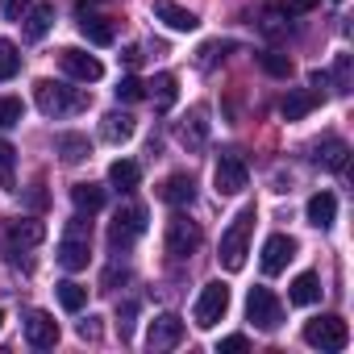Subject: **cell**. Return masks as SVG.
I'll use <instances>...</instances> for the list:
<instances>
[{
	"instance_id": "34",
	"label": "cell",
	"mask_w": 354,
	"mask_h": 354,
	"mask_svg": "<svg viewBox=\"0 0 354 354\" xmlns=\"http://www.w3.org/2000/svg\"><path fill=\"white\" fill-rule=\"evenodd\" d=\"M133 317H138V300H125V304L117 308V333H121V342L133 337Z\"/></svg>"
},
{
	"instance_id": "21",
	"label": "cell",
	"mask_w": 354,
	"mask_h": 354,
	"mask_svg": "<svg viewBox=\"0 0 354 354\" xmlns=\"http://www.w3.org/2000/svg\"><path fill=\"white\" fill-rule=\"evenodd\" d=\"M308 225H317V230H329L333 225V217H337V196L333 192H317L313 201H308Z\"/></svg>"
},
{
	"instance_id": "16",
	"label": "cell",
	"mask_w": 354,
	"mask_h": 354,
	"mask_svg": "<svg viewBox=\"0 0 354 354\" xmlns=\"http://www.w3.org/2000/svg\"><path fill=\"white\" fill-rule=\"evenodd\" d=\"M346 158H350V146L342 138H321L317 150H313V162L321 171H346Z\"/></svg>"
},
{
	"instance_id": "26",
	"label": "cell",
	"mask_w": 354,
	"mask_h": 354,
	"mask_svg": "<svg viewBox=\"0 0 354 354\" xmlns=\"http://www.w3.org/2000/svg\"><path fill=\"white\" fill-rule=\"evenodd\" d=\"M55 146H59L63 162H84V158L92 154V142H88L84 133H59V138H55Z\"/></svg>"
},
{
	"instance_id": "14",
	"label": "cell",
	"mask_w": 354,
	"mask_h": 354,
	"mask_svg": "<svg viewBox=\"0 0 354 354\" xmlns=\"http://www.w3.org/2000/svg\"><path fill=\"white\" fill-rule=\"evenodd\" d=\"M292 259H296V242L288 234H271L263 242V275H279Z\"/></svg>"
},
{
	"instance_id": "12",
	"label": "cell",
	"mask_w": 354,
	"mask_h": 354,
	"mask_svg": "<svg viewBox=\"0 0 354 354\" xmlns=\"http://www.w3.org/2000/svg\"><path fill=\"white\" fill-rule=\"evenodd\" d=\"M158 201L162 205H171V209H184V205H192L196 201V180L188 171H175V175H167V180L158 184Z\"/></svg>"
},
{
	"instance_id": "20",
	"label": "cell",
	"mask_w": 354,
	"mask_h": 354,
	"mask_svg": "<svg viewBox=\"0 0 354 354\" xmlns=\"http://www.w3.org/2000/svg\"><path fill=\"white\" fill-rule=\"evenodd\" d=\"M133 129H138V121H133L129 113H104V121H100V138H104V142H113V146L129 142V138H133Z\"/></svg>"
},
{
	"instance_id": "30",
	"label": "cell",
	"mask_w": 354,
	"mask_h": 354,
	"mask_svg": "<svg viewBox=\"0 0 354 354\" xmlns=\"http://www.w3.org/2000/svg\"><path fill=\"white\" fill-rule=\"evenodd\" d=\"M13 167H17V150H13V142L0 138V188H5V192H13V188H17Z\"/></svg>"
},
{
	"instance_id": "19",
	"label": "cell",
	"mask_w": 354,
	"mask_h": 354,
	"mask_svg": "<svg viewBox=\"0 0 354 354\" xmlns=\"http://www.w3.org/2000/svg\"><path fill=\"white\" fill-rule=\"evenodd\" d=\"M209 113H205V104H196L188 117H184V129H180V138H184V146L188 150H205V142H209V121H205Z\"/></svg>"
},
{
	"instance_id": "37",
	"label": "cell",
	"mask_w": 354,
	"mask_h": 354,
	"mask_svg": "<svg viewBox=\"0 0 354 354\" xmlns=\"http://www.w3.org/2000/svg\"><path fill=\"white\" fill-rule=\"evenodd\" d=\"M313 5H317V0H283L279 13H283V17H296V13H308Z\"/></svg>"
},
{
	"instance_id": "4",
	"label": "cell",
	"mask_w": 354,
	"mask_h": 354,
	"mask_svg": "<svg viewBox=\"0 0 354 354\" xmlns=\"http://www.w3.org/2000/svg\"><path fill=\"white\" fill-rule=\"evenodd\" d=\"M304 342H308L313 350H346V342H350V325H346L337 313H329V317H313V321L304 325Z\"/></svg>"
},
{
	"instance_id": "22",
	"label": "cell",
	"mask_w": 354,
	"mask_h": 354,
	"mask_svg": "<svg viewBox=\"0 0 354 354\" xmlns=\"http://www.w3.org/2000/svg\"><path fill=\"white\" fill-rule=\"evenodd\" d=\"M288 300L292 304H317L321 300V275L317 271H300L288 288Z\"/></svg>"
},
{
	"instance_id": "31",
	"label": "cell",
	"mask_w": 354,
	"mask_h": 354,
	"mask_svg": "<svg viewBox=\"0 0 354 354\" xmlns=\"http://www.w3.org/2000/svg\"><path fill=\"white\" fill-rule=\"evenodd\" d=\"M259 63H263V71L275 75V80H288V75H292V59L279 55V50H259Z\"/></svg>"
},
{
	"instance_id": "3",
	"label": "cell",
	"mask_w": 354,
	"mask_h": 354,
	"mask_svg": "<svg viewBox=\"0 0 354 354\" xmlns=\"http://www.w3.org/2000/svg\"><path fill=\"white\" fill-rule=\"evenodd\" d=\"M88 259H92V225H88L84 213H80V217L67 221V234H63V242H59V263H63L67 271H84Z\"/></svg>"
},
{
	"instance_id": "15",
	"label": "cell",
	"mask_w": 354,
	"mask_h": 354,
	"mask_svg": "<svg viewBox=\"0 0 354 354\" xmlns=\"http://www.w3.org/2000/svg\"><path fill=\"white\" fill-rule=\"evenodd\" d=\"M154 17H158L167 30H175V34H192V30L201 26L196 13L184 9V5H175V0H154Z\"/></svg>"
},
{
	"instance_id": "11",
	"label": "cell",
	"mask_w": 354,
	"mask_h": 354,
	"mask_svg": "<svg viewBox=\"0 0 354 354\" xmlns=\"http://www.w3.org/2000/svg\"><path fill=\"white\" fill-rule=\"evenodd\" d=\"M184 342V321L175 317V313H162L150 321V333H146V346L150 350H175Z\"/></svg>"
},
{
	"instance_id": "36",
	"label": "cell",
	"mask_w": 354,
	"mask_h": 354,
	"mask_svg": "<svg viewBox=\"0 0 354 354\" xmlns=\"http://www.w3.org/2000/svg\"><path fill=\"white\" fill-rule=\"evenodd\" d=\"M333 80H337V92H350V55H337V63H333Z\"/></svg>"
},
{
	"instance_id": "33",
	"label": "cell",
	"mask_w": 354,
	"mask_h": 354,
	"mask_svg": "<svg viewBox=\"0 0 354 354\" xmlns=\"http://www.w3.org/2000/svg\"><path fill=\"white\" fill-rule=\"evenodd\" d=\"M21 117H26V104L17 96H0V129L21 125Z\"/></svg>"
},
{
	"instance_id": "35",
	"label": "cell",
	"mask_w": 354,
	"mask_h": 354,
	"mask_svg": "<svg viewBox=\"0 0 354 354\" xmlns=\"http://www.w3.org/2000/svg\"><path fill=\"white\" fill-rule=\"evenodd\" d=\"M146 96V84L138 80V75H125L121 84H117V100H125V104H133V100H142Z\"/></svg>"
},
{
	"instance_id": "8",
	"label": "cell",
	"mask_w": 354,
	"mask_h": 354,
	"mask_svg": "<svg viewBox=\"0 0 354 354\" xmlns=\"http://www.w3.org/2000/svg\"><path fill=\"white\" fill-rule=\"evenodd\" d=\"M196 246H201V225L192 217H184V213H175L167 221V254L171 259H188V254H196Z\"/></svg>"
},
{
	"instance_id": "24",
	"label": "cell",
	"mask_w": 354,
	"mask_h": 354,
	"mask_svg": "<svg viewBox=\"0 0 354 354\" xmlns=\"http://www.w3.org/2000/svg\"><path fill=\"white\" fill-rule=\"evenodd\" d=\"M138 180H142V167H138V162H129V158H117V162L109 167V184H113L117 192H133V188H138Z\"/></svg>"
},
{
	"instance_id": "6",
	"label": "cell",
	"mask_w": 354,
	"mask_h": 354,
	"mask_svg": "<svg viewBox=\"0 0 354 354\" xmlns=\"http://www.w3.org/2000/svg\"><path fill=\"white\" fill-rule=\"evenodd\" d=\"M142 234H146V209L142 205H125V209H117V217L109 225V246L113 250H129Z\"/></svg>"
},
{
	"instance_id": "1",
	"label": "cell",
	"mask_w": 354,
	"mask_h": 354,
	"mask_svg": "<svg viewBox=\"0 0 354 354\" xmlns=\"http://www.w3.org/2000/svg\"><path fill=\"white\" fill-rule=\"evenodd\" d=\"M34 100H38V109L46 113V117H75V113H84L88 104H92V96L84 92V88H67V84H59V80H38L34 84Z\"/></svg>"
},
{
	"instance_id": "17",
	"label": "cell",
	"mask_w": 354,
	"mask_h": 354,
	"mask_svg": "<svg viewBox=\"0 0 354 354\" xmlns=\"http://www.w3.org/2000/svg\"><path fill=\"white\" fill-rule=\"evenodd\" d=\"M317 104H321V92H317V88H296V92L283 96L279 113H283V121H300V117H308Z\"/></svg>"
},
{
	"instance_id": "39",
	"label": "cell",
	"mask_w": 354,
	"mask_h": 354,
	"mask_svg": "<svg viewBox=\"0 0 354 354\" xmlns=\"http://www.w3.org/2000/svg\"><path fill=\"white\" fill-rule=\"evenodd\" d=\"M80 337H84V342H96V337H100V325H96V317L80 321Z\"/></svg>"
},
{
	"instance_id": "29",
	"label": "cell",
	"mask_w": 354,
	"mask_h": 354,
	"mask_svg": "<svg viewBox=\"0 0 354 354\" xmlns=\"http://www.w3.org/2000/svg\"><path fill=\"white\" fill-rule=\"evenodd\" d=\"M55 292H59V304H63L67 313H80V308L88 304V288H84V283H75V279H63Z\"/></svg>"
},
{
	"instance_id": "10",
	"label": "cell",
	"mask_w": 354,
	"mask_h": 354,
	"mask_svg": "<svg viewBox=\"0 0 354 354\" xmlns=\"http://www.w3.org/2000/svg\"><path fill=\"white\" fill-rule=\"evenodd\" d=\"M21 333H26V342H30L34 350H50V346L59 342V321H55L50 313H42V308H30L26 321H21Z\"/></svg>"
},
{
	"instance_id": "40",
	"label": "cell",
	"mask_w": 354,
	"mask_h": 354,
	"mask_svg": "<svg viewBox=\"0 0 354 354\" xmlns=\"http://www.w3.org/2000/svg\"><path fill=\"white\" fill-rule=\"evenodd\" d=\"M30 5V0H5V17L9 21H21V9Z\"/></svg>"
},
{
	"instance_id": "25",
	"label": "cell",
	"mask_w": 354,
	"mask_h": 354,
	"mask_svg": "<svg viewBox=\"0 0 354 354\" xmlns=\"http://www.w3.org/2000/svg\"><path fill=\"white\" fill-rule=\"evenodd\" d=\"M175 96H180V88H175V75H171V71H158V75L150 80V100H154V109L167 113V109L175 104Z\"/></svg>"
},
{
	"instance_id": "18",
	"label": "cell",
	"mask_w": 354,
	"mask_h": 354,
	"mask_svg": "<svg viewBox=\"0 0 354 354\" xmlns=\"http://www.w3.org/2000/svg\"><path fill=\"white\" fill-rule=\"evenodd\" d=\"M21 21H26V42H42L50 34V26H55V0H38L34 13L21 17Z\"/></svg>"
},
{
	"instance_id": "7",
	"label": "cell",
	"mask_w": 354,
	"mask_h": 354,
	"mask_svg": "<svg viewBox=\"0 0 354 354\" xmlns=\"http://www.w3.org/2000/svg\"><path fill=\"white\" fill-rule=\"evenodd\" d=\"M230 313V288L221 283V279H213V283H205V292L196 296V308H192V321L201 325V329H213L221 317Z\"/></svg>"
},
{
	"instance_id": "13",
	"label": "cell",
	"mask_w": 354,
	"mask_h": 354,
	"mask_svg": "<svg viewBox=\"0 0 354 354\" xmlns=\"http://www.w3.org/2000/svg\"><path fill=\"white\" fill-rule=\"evenodd\" d=\"M59 63H63V71H67L71 80H84V84H96V80L104 75L100 59H92V55H84V50H75V46L59 50Z\"/></svg>"
},
{
	"instance_id": "23",
	"label": "cell",
	"mask_w": 354,
	"mask_h": 354,
	"mask_svg": "<svg viewBox=\"0 0 354 354\" xmlns=\"http://www.w3.org/2000/svg\"><path fill=\"white\" fill-rule=\"evenodd\" d=\"M42 238H46V225H42V221H34V217H26V221H13V225H9V246L30 250V246H38Z\"/></svg>"
},
{
	"instance_id": "28",
	"label": "cell",
	"mask_w": 354,
	"mask_h": 354,
	"mask_svg": "<svg viewBox=\"0 0 354 354\" xmlns=\"http://www.w3.org/2000/svg\"><path fill=\"white\" fill-rule=\"evenodd\" d=\"M84 21H80V34L92 42V46H113V26L104 21V17H92V13H80Z\"/></svg>"
},
{
	"instance_id": "2",
	"label": "cell",
	"mask_w": 354,
	"mask_h": 354,
	"mask_svg": "<svg viewBox=\"0 0 354 354\" xmlns=\"http://www.w3.org/2000/svg\"><path fill=\"white\" fill-rule=\"evenodd\" d=\"M250 234H254V205H246V209L230 221V230L221 234V250H217V259H221L225 271H242V267H246Z\"/></svg>"
},
{
	"instance_id": "38",
	"label": "cell",
	"mask_w": 354,
	"mask_h": 354,
	"mask_svg": "<svg viewBox=\"0 0 354 354\" xmlns=\"http://www.w3.org/2000/svg\"><path fill=\"white\" fill-rule=\"evenodd\" d=\"M250 346V337L246 333H230V337H221V346L217 350H246Z\"/></svg>"
},
{
	"instance_id": "27",
	"label": "cell",
	"mask_w": 354,
	"mask_h": 354,
	"mask_svg": "<svg viewBox=\"0 0 354 354\" xmlns=\"http://www.w3.org/2000/svg\"><path fill=\"white\" fill-rule=\"evenodd\" d=\"M71 201H75L80 213L92 217V213L104 209V188H100V184H75V188H71Z\"/></svg>"
},
{
	"instance_id": "32",
	"label": "cell",
	"mask_w": 354,
	"mask_h": 354,
	"mask_svg": "<svg viewBox=\"0 0 354 354\" xmlns=\"http://www.w3.org/2000/svg\"><path fill=\"white\" fill-rule=\"evenodd\" d=\"M17 71H21V55H17V46H13L9 38H0V84L13 80Z\"/></svg>"
},
{
	"instance_id": "5",
	"label": "cell",
	"mask_w": 354,
	"mask_h": 354,
	"mask_svg": "<svg viewBox=\"0 0 354 354\" xmlns=\"http://www.w3.org/2000/svg\"><path fill=\"white\" fill-rule=\"evenodd\" d=\"M213 184H217V196H238V192H246V184H250V167H246V158H242L238 150H225V154L217 158V167H213Z\"/></svg>"
},
{
	"instance_id": "41",
	"label": "cell",
	"mask_w": 354,
	"mask_h": 354,
	"mask_svg": "<svg viewBox=\"0 0 354 354\" xmlns=\"http://www.w3.org/2000/svg\"><path fill=\"white\" fill-rule=\"evenodd\" d=\"M0 325H5V313H0Z\"/></svg>"
},
{
	"instance_id": "9",
	"label": "cell",
	"mask_w": 354,
	"mask_h": 354,
	"mask_svg": "<svg viewBox=\"0 0 354 354\" xmlns=\"http://www.w3.org/2000/svg\"><path fill=\"white\" fill-rule=\"evenodd\" d=\"M246 317L259 325V329H279V321H283V304L275 300V292L271 288H250V296H246Z\"/></svg>"
}]
</instances>
